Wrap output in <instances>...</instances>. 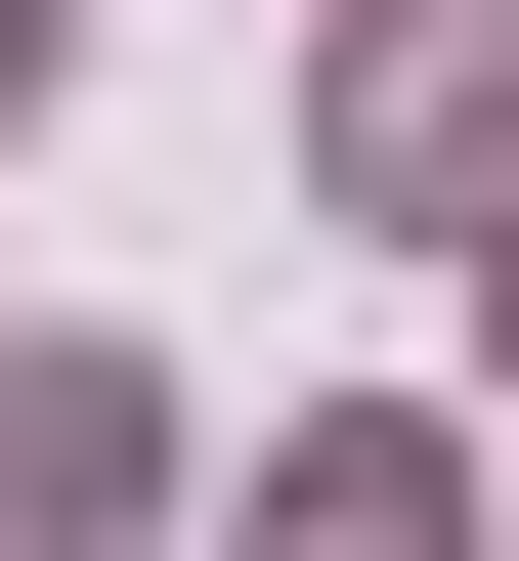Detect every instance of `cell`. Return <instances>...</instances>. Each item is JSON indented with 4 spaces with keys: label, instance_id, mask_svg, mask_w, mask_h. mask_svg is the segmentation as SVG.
I'll list each match as a JSON object with an SVG mask.
<instances>
[{
    "label": "cell",
    "instance_id": "1",
    "mask_svg": "<svg viewBox=\"0 0 519 561\" xmlns=\"http://www.w3.org/2000/svg\"><path fill=\"white\" fill-rule=\"evenodd\" d=\"M0 87H44V0H0Z\"/></svg>",
    "mask_w": 519,
    "mask_h": 561
}]
</instances>
